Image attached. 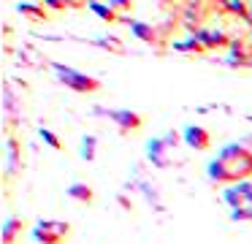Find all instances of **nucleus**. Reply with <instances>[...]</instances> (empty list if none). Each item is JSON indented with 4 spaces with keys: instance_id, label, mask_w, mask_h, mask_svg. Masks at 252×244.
<instances>
[{
    "instance_id": "nucleus-1",
    "label": "nucleus",
    "mask_w": 252,
    "mask_h": 244,
    "mask_svg": "<svg viewBox=\"0 0 252 244\" xmlns=\"http://www.w3.org/2000/svg\"><path fill=\"white\" fill-rule=\"evenodd\" d=\"M209 179L214 184H239L252 176V149L244 144H228L220 149V155L206 168Z\"/></svg>"
},
{
    "instance_id": "nucleus-2",
    "label": "nucleus",
    "mask_w": 252,
    "mask_h": 244,
    "mask_svg": "<svg viewBox=\"0 0 252 244\" xmlns=\"http://www.w3.org/2000/svg\"><path fill=\"white\" fill-rule=\"evenodd\" d=\"M52 68H55L60 84H65L68 90H73V92L90 95V92H98V90H100V79H95V76L79 73V70L68 68V65H63V63H52Z\"/></svg>"
},
{
    "instance_id": "nucleus-3",
    "label": "nucleus",
    "mask_w": 252,
    "mask_h": 244,
    "mask_svg": "<svg viewBox=\"0 0 252 244\" xmlns=\"http://www.w3.org/2000/svg\"><path fill=\"white\" fill-rule=\"evenodd\" d=\"M35 244H63L71 236V225L65 220H38L30 231Z\"/></svg>"
},
{
    "instance_id": "nucleus-4",
    "label": "nucleus",
    "mask_w": 252,
    "mask_h": 244,
    "mask_svg": "<svg viewBox=\"0 0 252 244\" xmlns=\"http://www.w3.org/2000/svg\"><path fill=\"white\" fill-rule=\"evenodd\" d=\"M93 114H95V117L111 119L122 136L136 133V130H141V125H144V117H141L138 111H133V108H100V106H98Z\"/></svg>"
},
{
    "instance_id": "nucleus-5",
    "label": "nucleus",
    "mask_w": 252,
    "mask_h": 244,
    "mask_svg": "<svg viewBox=\"0 0 252 244\" xmlns=\"http://www.w3.org/2000/svg\"><path fill=\"white\" fill-rule=\"evenodd\" d=\"M122 22L130 27V33H133V35H136L141 43L158 46V43H165V41H168V38L163 35V30H160V25H152V22H141V19H125V16H122Z\"/></svg>"
},
{
    "instance_id": "nucleus-6",
    "label": "nucleus",
    "mask_w": 252,
    "mask_h": 244,
    "mask_svg": "<svg viewBox=\"0 0 252 244\" xmlns=\"http://www.w3.org/2000/svg\"><path fill=\"white\" fill-rule=\"evenodd\" d=\"M192 35L198 38V41L203 43L206 49H220V46H230V41L233 38L228 35V33L222 30V27H198Z\"/></svg>"
},
{
    "instance_id": "nucleus-7",
    "label": "nucleus",
    "mask_w": 252,
    "mask_h": 244,
    "mask_svg": "<svg viewBox=\"0 0 252 244\" xmlns=\"http://www.w3.org/2000/svg\"><path fill=\"white\" fill-rule=\"evenodd\" d=\"M182 141H185L190 149L203 152V149L212 146V133H209L206 128H201V125H187V128L182 130Z\"/></svg>"
},
{
    "instance_id": "nucleus-8",
    "label": "nucleus",
    "mask_w": 252,
    "mask_h": 244,
    "mask_svg": "<svg viewBox=\"0 0 252 244\" xmlns=\"http://www.w3.org/2000/svg\"><path fill=\"white\" fill-rule=\"evenodd\" d=\"M168 149H171V144L165 139H152L147 144V157L155 163L158 168H165V166H171V157H168Z\"/></svg>"
},
{
    "instance_id": "nucleus-9",
    "label": "nucleus",
    "mask_w": 252,
    "mask_h": 244,
    "mask_svg": "<svg viewBox=\"0 0 252 244\" xmlns=\"http://www.w3.org/2000/svg\"><path fill=\"white\" fill-rule=\"evenodd\" d=\"M17 11L25 14L28 19H33V22H44L46 19V5L41 3V0H19Z\"/></svg>"
},
{
    "instance_id": "nucleus-10",
    "label": "nucleus",
    "mask_w": 252,
    "mask_h": 244,
    "mask_svg": "<svg viewBox=\"0 0 252 244\" xmlns=\"http://www.w3.org/2000/svg\"><path fill=\"white\" fill-rule=\"evenodd\" d=\"M22 233H25V222L19 220V217H8V220L3 222V233H0V239H3V244H17Z\"/></svg>"
},
{
    "instance_id": "nucleus-11",
    "label": "nucleus",
    "mask_w": 252,
    "mask_h": 244,
    "mask_svg": "<svg viewBox=\"0 0 252 244\" xmlns=\"http://www.w3.org/2000/svg\"><path fill=\"white\" fill-rule=\"evenodd\" d=\"M68 198L71 201H79V204H93L95 201V190L90 187L87 182H73V184H68Z\"/></svg>"
},
{
    "instance_id": "nucleus-12",
    "label": "nucleus",
    "mask_w": 252,
    "mask_h": 244,
    "mask_svg": "<svg viewBox=\"0 0 252 244\" xmlns=\"http://www.w3.org/2000/svg\"><path fill=\"white\" fill-rule=\"evenodd\" d=\"M90 11H93L98 19H103V22H111V25H117V22H122V14H117L114 8H111L106 0H95V3H90L87 5Z\"/></svg>"
},
{
    "instance_id": "nucleus-13",
    "label": "nucleus",
    "mask_w": 252,
    "mask_h": 244,
    "mask_svg": "<svg viewBox=\"0 0 252 244\" xmlns=\"http://www.w3.org/2000/svg\"><path fill=\"white\" fill-rule=\"evenodd\" d=\"M19 166H22V157H19V141L8 139L6 141V168H8V174H17Z\"/></svg>"
},
{
    "instance_id": "nucleus-14",
    "label": "nucleus",
    "mask_w": 252,
    "mask_h": 244,
    "mask_svg": "<svg viewBox=\"0 0 252 244\" xmlns=\"http://www.w3.org/2000/svg\"><path fill=\"white\" fill-rule=\"evenodd\" d=\"M171 49H176V52H185V54H201V52H206V46H203V43L198 41L195 35L187 38V41H171Z\"/></svg>"
},
{
    "instance_id": "nucleus-15",
    "label": "nucleus",
    "mask_w": 252,
    "mask_h": 244,
    "mask_svg": "<svg viewBox=\"0 0 252 244\" xmlns=\"http://www.w3.org/2000/svg\"><path fill=\"white\" fill-rule=\"evenodd\" d=\"M82 160H87V163H93L95 160V155H98V139L95 136H84L82 139Z\"/></svg>"
},
{
    "instance_id": "nucleus-16",
    "label": "nucleus",
    "mask_w": 252,
    "mask_h": 244,
    "mask_svg": "<svg viewBox=\"0 0 252 244\" xmlns=\"http://www.w3.org/2000/svg\"><path fill=\"white\" fill-rule=\"evenodd\" d=\"M95 43H98V46H103V49H111V52H117V54L125 52V46H122V41L117 35H100Z\"/></svg>"
},
{
    "instance_id": "nucleus-17",
    "label": "nucleus",
    "mask_w": 252,
    "mask_h": 244,
    "mask_svg": "<svg viewBox=\"0 0 252 244\" xmlns=\"http://www.w3.org/2000/svg\"><path fill=\"white\" fill-rule=\"evenodd\" d=\"M38 133H41V139H44L46 144L52 146V149H63V141H60V136H57L55 130H49V128H41Z\"/></svg>"
},
{
    "instance_id": "nucleus-18",
    "label": "nucleus",
    "mask_w": 252,
    "mask_h": 244,
    "mask_svg": "<svg viewBox=\"0 0 252 244\" xmlns=\"http://www.w3.org/2000/svg\"><path fill=\"white\" fill-rule=\"evenodd\" d=\"M236 190H239V195L244 198V206H252V182L247 179V182H239V184H233Z\"/></svg>"
},
{
    "instance_id": "nucleus-19",
    "label": "nucleus",
    "mask_w": 252,
    "mask_h": 244,
    "mask_svg": "<svg viewBox=\"0 0 252 244\" xmlns=\"http://www.w3.org/2000/svg\"><path fill=\"white\" fill-rule=\"evenodd\" d=\"M106 3H109L117 14H125V11H130L133 5H136V0H106Z\"/></svg>"
},
{
    "instance_id": "nucleus-20",
    "label": "nucleus",
    "mask_w": 252,
    "mask_h": 244,
    "mask_svg": "<svg viewBox=\"0 0 252 244\" xmlns=\"http://www.w3.org/2000/svg\"><path fill=\"white\" fill-rule=\"evenodd\" d=\"M230 220H247V222H252V206H241V209H233L230 211Z\"/></svg>"
},
{
    "instance_id": "nucleus-21",
    "label": "nucleus",
    "mask_w": 252,
    "mask_h": 244,
    "mask_svg": "<svg viewBox=\"0 0 252 244\" xmlns=\"http://www.w3.org/2000/svg\"><path fill=\"white\" fill-rule=\"evenodd\" d=\"M117 204H120L122 209H127V211L133 209V204H130V198H127V195H117Z\"/></svg>"
},
{
    "instance_id": "nucleus-22",
    "label": "nucleus",
    "mask_w": 252,
    "mask_h": 244,
    "mask_svg": "<svg viewBox=\"0 0 252 244\" xmlns=\"http://www.w3.org/2000/svg\"><path fill=\"white\" fill-rule=\"evenodd\" d=\"M84 3H87V5H90V3H95V0H84Z\"/></svg>"
}]
</instances>
